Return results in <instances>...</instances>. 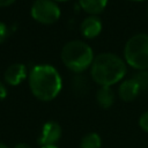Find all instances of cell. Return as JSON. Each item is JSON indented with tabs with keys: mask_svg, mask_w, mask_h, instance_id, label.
Segmentation results:
<instances>
[{
	"mask_svg": "<svg viewBox=\"0 0 148 148\" xmlns=\"http://www.w3.org/2000/svg\"><path fill=\"white\" fill-rule=\"evenodd\" d=\"M108 1L109 0H79V5L89 15H97L105 9Z\"/></svg>",
	"mask_w": 148,
	"mask_h": 148,
	"instance_id": "8fae6325",
	"label": "cell"
},
{
	"mask_svg": "<svg viewBox=\"0 0 148 148\" xmlns=\"http://www.w3.org/2000/svg\"><path fill=\"white\" fill-rule=\"evenodd\" d=\"M124 60L136 71L148 69V34L133 35L126 42Z\"/></svg>",
	"mask_w": 148,
	"mask_h": 148,
	"instance_id": "277c9868",
	"label": "cell"
},
{
	"mask_svg": "<svg viewBox=\"0 0 148 148\" xmlns=\"http://www.w3.org/2000/svg\"><path fill=\"white\" fill-rule=\"evenodd\" d=\"M31 17L42 24H53L61 15L60 7L53 0H35L30 8Z\"/></svg>",
	"mask_w": 148,
	"mask_h": 148,
	"instance_id": "5b68a950",
	"label": "cell"
},
{
	"mask_svg": "<svg viewBox=\"0 0 148 148\" xmlns=\"http://www.w3.org/2000/svg\"><path fill=\"white\" fill-rule=\"evenodd\" d=\"M40 148H59L57 145H50V146H42Z\"/></svg>",
	"mask_w": 148,
	"mask_h": 148,
	"instance_id": "ffe728a7",
	"label": "cell"
},
{
	"mask_svg": "<svg viewBox=\"0 0 148 148\" xmlns=\"http://www.w3.org/2000/svg\"><path fill=\"white\" fill-rule=\"evenodd\" d=\"M96 101L103 109H109L114 103V91L111 87H99L96 92Z\"/></svg>",
	"mask_w": 148,
	"mask_h": 148,
	"instance_id": "30bf717a",
	"label": "cell"
},
{
	"mask_svg": "<svg viewBox=\"0 0 148 148\" xmlns=\"http://www.w3.org/2000/svg\"><path fill=\"white\" fill-rule=\"evenodd\" d=\"M81 35L87 39L96 38L102 31V21L97 15H88L80 24Z\"/></svg>",
	"mask_w": 148,
	"mask_h": 148,
	"instance_id": "ba28073f",
	"label": "cell"
},
{
	"mask_svg": "<svg viewBox=\"0 0 148 148\" xmlns=\"http://www.w3.org/2000/svg\"><path fill=\"white\" fill-rule=\"evenodd\" d=\"M28 82L32 95L43 102L54 99L62 88L60 73L56 67L47 64L34 66L29 72Z\"/></svg>",
	"mask_w": 148,
	"mask_h": 148,
	"instance_id": "6da1fadb",
	"label": "cell"
},
{
	"mask_svg": "<svg viewBox=\"0 0 148 148\" xmlns=\"http://www.w3.org/2000/svg\"><path fill=\"white\" fill-rule=\"evenodd\" d=\"M101 147H102V139L95 132L86 134L80 142V148H101Z\"/></svg>",
	"mask_w": 148,
	"mask_h": 148,
	"instance_id": "7c38bea8",
	"label": "cell"
},
{
	"mask_svg": "<svg viewBox=\"0 0 148 148\" xmlns=\"http://www.w3.org/2000/svg\"><path fill=\"white\" fill-rule=\"evenodd\" d=\"M127 66L124 59L110 52L99 53L90 66V76L99 87H111L124 79Z\"/></svg>",
	"mask_w": 148,
	"mask_h": 148,
	"instance_id": "7a4b0ae2",
	"label": "cell"
},
{
	"mask_svg": "<svg viewBox=\"0 0 148 148\" xmlns=\"http://www.w3.org/2000/svg\"><path fill=\"white\" fill-rule=\"evenodd\" d=\"M130 1H145V0H130Z\"/></svg>",
	"mask_w": 148,
	"mask_h": 148,
	"instance_id": "603a6c76",
	"label": "cell"
},
{
	"mask_svg": "<svg viewBox=\"0 0 148 148\" xmlns=\"http://www.w3.org/2000/svg\"><path fill=\"white\" fill-rule=\"evenodd\" d=\"M7 97V88L2 81H0V101L5 99Z\"/></svg>",
	"mask_w": 148,
	"mask_h": 148,
	"instance_id": "e0dca14e",
	"label": "cell"
},
{
	"mask_svg": "<svg viewBox=\"0 0 148 148\" xmlns=\"http://www.w3.org/2000/svg\"><path fill=\"white\" fill-rule=\"evenodd\" d=\"M53 1H56V2H58V1H60V2H64V1H68V0H53Z\"/></svg>",
	"mask_w": 148,
	"mask_h": 148,
	"instance_id": "7402d4cb",
	"label": "cell"
},
{
	"mask_svg": "<svg viewBox=\"0 0 148 148\" xmlns=\"http://www.w3.org/2000/svg\"><path fill=\"white\" fill-rule=\"evenodd\" d=\"M14 148H31V147H30L29 145H27V143H22V142H20V143H17V145H15Z\"/></svg>",
	"mask_w": 148,
	"mask_h": 148,
	"instance_id": "d6986e66",
	"label": "cell"
},
{
	"mask_svg": "<svg viewBox=\"0 0 148 148\" xmlns=\"http://www.w3.org/2000/svg\"><path fill=\"white\" fill-rule=\"evenodd\" d=\"M29 73L27 71V66L21 62H14L9 65L5 73H3V80L8 86H18L22 81H24L28 77Z\"/></svg>",
	"mask_w": 148,
	"mask_h": 148,
	"instance_id": "52a82bcc",
	"label": "cell"
},
{
	"mask_svg": "<svg viewBox=\"0 0 148 148\" xmlns=\"http://www.w3.org/2000/svg\"><path fill=\"white\" fill-rule=\"evenodd\" d=\"M140 87V89H148V71L143 69V71H138L133 77H132Z\"/></svg>",
	"mask_w": 148,
	"mask_h": 148,
	"instance_id": "5bb4252c",
	"label": "cell"
},
{
	"mask_svg": "<svg viewBox=\"0 0 148 148\" xmlns=\"http://www.w3.org/2000/svg\"><path fill=\"white\" fill-rule=\"evenodd\" d=\"M62 64L75 74H81L88 69L94 61V51L88 43L74 39L67 42L60 52Z\"/></svg>",
	"mask_w": 148,
	"mask_h": 148,
	"instance_id": "3957f363",
	"label": "cell"
},
{
	"mask_svg": "<svg viewBox=\"0 0 148 148\" xmlns=\"http://www.w3.org/2000/svg\"><path fill=\"white\" fill-rule=\"evenodd\" d=\"M16 0H0V7H8L13 5Z\"/></svg>",
	"mask_w": 148,
	"mask_h": 148,
	"instance_id": "ac0fdd59",
	"label": "cell"
},
{
	"mask_svg": "<svg viewBox=\"0 0 148 148\" xmlns=\"http://www.w3.org/2000/svg\"><path fill=\"white\" fill-rule=\"evenodd\" d=\"M7 34H8V30H7L6 24H5V23H2V22L0 21V44L6 39Z\"/></svg>",
	"mask_w": 148,
	"mask_h": 148,
	"instance_id": "2e32d148",
	"label": "cell"
},
{
	"mask_svg": "<svg viewBox=\"0 0 148 148\" xmlns=\"http://www.w3.org/2000/svg\"><path fill=\"white\" fill-rule=\"evenodd\" d=\"M61 138V127L57 121L49 120L43 125L38 142L40 146L56 145Z\"/></svg>",
	"mask_w": 148,
	"mask_h": 148,
	"instance_id": "8992f818",
	"label": "cell"
},
{
	"mask_svg": "<svg viewBox=\"0 0 148 148\" xmlns=\"http://www.w3.org/2000/svg\"><path fill=\"white\" fill-rule=\"evenodd\" d=\"M140 90L141 89L139 84L133 79H127V80L121 81L118 88V96L120 97V99L125 102H131L138 97Z\"/></svg>",
	"mask_w": 148,
	"mask_h": 148,
	"instance_id": "9c48e42d",
	"label": "cell"
},
{
	"mask_svg": "<svg viewBox=\"0 0 148 148\" xmlns=\"http://www.w3.org/2000/svg\"><path fill=\"white\" fill-rule=\"evenodd\" d=\"M72 84H73V90L77 95H82V94L87 92V90H89V83L87 82L86 77L80 75V74H76L73 77Z\"/></svg>",
	"mask_w": 148,
	"mask_h": 148,
	"instance_id": "4fadbf2b",
	"label": "cell"
},
{
	"mask_svg": "<svg viewBox=\"0 0 148 148\" xmlns=\"http://www.w3.org/2000/svg\"><path fill=\"white\" fill-rule=\"evenodd\" d=\"M139 126L142 131L148 133V111L143 112L139 118Z\"/></svg>",
	"mask_w": 148,
	"mask_h": 148,
	"instance_id": "9a60e30c",
	"label": "cell"
},
{
	"mask_svg": "<svg viewBox=\"0 0 148 148\" xmlns=\"http://www.w3.org/2000/svg\"><path fill=\"white\" fill-rule=\"evenodd\" d=\"M147 15H148V6H147Z\"/></svg>",
	"mask_w": 148,
	"mask_h": 148,
	"instance_id": "cb8c5ba5",
	"label": "cell"
},
{
	"mask_svg": "<svg viewBox=\"0 0 148 148\" xmlns=\"http://www.w3.org/2000/svg\"><path fill=\"white\" fill-rule=\"evenodd\" d=\"M0 148H8V147H7V146H6L5 143H2V142H0Z\"/></svg>",
	"mask_w": 148,
	"mask_h": 148,
	"instance_id": "44dd1931",
	"label": "cell"
}]
</instances>
